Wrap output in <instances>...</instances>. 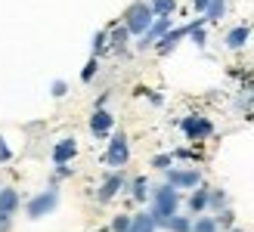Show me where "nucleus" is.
I'll use <instances>...</instances> for the list:
<instances>
[{"mask_svg":"<svg viewBox=\"0 0 254 232\" xmlns=\"http://www.w3.org/2000/svg\"><path fill=\"white\" fill-rule=\"evenodd\" d=\"M149 198H152V220H155V226H161L168 217H174L177 211H180V192L171 189L168 183H158L149 189Z\"/></svg>","mask_w":254,"mask_h":232,"instance_id":"1","label":"nucleus"},{"mask_svg":"<svg viewBox=\"0 0 254 232\" xmlns=\"http://www.w3.org/2000/svg\"><path fill=\"white\" fill-rule=\"evenodd\" d=\"M152 22H155V16H152V6L146 0H136V3H130L124 12V28L130 37H143L152 28Z\"/></svg>","mask_w":254,"mask_h":232,"instance_id":"2","label":"nucleus"},{"mask_svg":"<svg viewBox=\"0 0 254 232\" xmlns=\"http://www.w3.org/2000/svg\"><path fill=\"white\" fill-rule=\"evenodd\" d=\"M59 208V192L56 186H50L44 192H37L34 198H28V204H25V214L31 217V220H41V217H50Z\"/></svg>","mask_w":254,"mask_h":232,"instance_id":"3","label":"nucleus"},{"mask_svg":"<svg viewBox=\"0 0 254 232\" xmlns=\"http://www.w3.org/2000/svg\"><path fill=\"white\" fill-rule=\"evenodd\" d=\"M164 183L177 192L198 189L201 186V171L198 167H171V171H164Z\"/></svg>","mask_w":254,"mask_h":232,"instance_id":"4","label":"nucleus"},{"mask_svg":"<svg viewBox=\"0 0 254 232\" xmlns=\"http://www.w3.org/2000/svg\"><path fill=\"white\" fill-rule=\"evenodd\" d=\"M127 161H130V143H127V136L121 130H115L112 139H109V146H106V164L121 171Z\"/></svg>","mask_w":254,"mask_h":232,"instance_id":"5","label":"nucleus"},{"mask_svg":"<svg viewBox=\"0 0 254 232\" xmlns=\"http://www.w3.org/2000/svg\"><path fill=\"white\" fill-rule=\"evenodd\" d=\"M180 130H183V136L189 143H201V139H208L214 133V124H211V118H205V115H186L180 121Z\"/></svg>","mask_w":254,"mask_h":232,"instance_id":"6","label":"nucleus"},{"mask_svg":"<svg viewBox=\"0 0 254 232\" xmlns=\"http://www.w3.org/2000/svg\"><path fill=\"white\" fill-rule=\"evenodd\" d=\"M124 189H127V179H124L121 171H115V174H109L103 183H99V189H96V201H99V204H109V201H115Z\"/></svg>","mask_w":254,"mask_h":232,"instance_id":"7","label":"nucleus"},{"mask_svg":"<svg viewBox=\"0 0 254 232\" xmlns=\"http://www.w3.org/2000/svg\"><path fill=\"white\" fill-rule=\"evenodd\" d=\"M112 127H115L112 112L109 109H93V115H90V133L99 136V139H106V136H112Z\"/></svg>","mask_w":254,"mask_h":232,"instance_id":"8","label":"nucleus"},{"mask_svg":"<svg viewBox=\"0 0 254 232\" xmlns=\"http://www.w3.org/2000/svg\"><path fill=\"white\" fill-rule=\"evenodd\" d=\"M171 28H174V22H171V19H155V22H152V28H149L143 37H139V44H136V47H139V50H149V47H155V44L161 41V37L171 31Z\"/></svg>","mask_w":254,"mask_h":232,"instance_id":"9","label":"nucleus"},{"mask_svg":"<svg viewBox=\"0 0 254 232\" xmlns=\"http://www.w3.org/2000/svg\"><path fill=\"white\" fill-rule=\"evenodd\" d=\"M74 155H78V143H74L71 136H65V139H59V143L53 146V164H56V167L71 164Z\"/></svg>","mask_w":254,"mask_h":232,"instance_id":"10","label":"nucleus"},{"mask_svg":"<svg viewBox=\"0 0 254 232\" xmlns=\"http://www.w3.org/2000/svg\"><path fill=\"white\" fill-rule=\"evenodd\" d=\"M208 192H211V186L192 189V195H189V201H186V208H189V214H192V217H201V214L208 211Z\"/></svg>","mask_w":254,"mask_h":232,"instance_id":"11","label":"nucleus"},{"mask_svg":"<svg viewBox=\"0 0 254 232\" xmlns=\"http://www.w3.org/2000/svg\"><path fill=\"white\" fill-rule=\"evenodd\" d=\"M19 204H22L19 189H12V186H0V211L12 217V214L19 211Z\"/></svg>","mask_w":254,"mask_h":232,"instance_id":"12","label":"nucleus"},{"mask_svg":"<svg viewBox=\"0 0 254 232\" xmlns=\"http://www.w3.org/2000/svg\"><path fill=\"white\" fill-rule=\"evenodd\" d=\"M183 37H189V25H183V28H171V31H168V34H164L161 41L155 44V47H158V53H171V50L180 44Z\"/></svg>","mask_w":254,"mask_h":232,"instance_id":"13","label":"nucleus"},{"mask_svg":"<svg viewBox=\"0 0 254 232\" xmlns=\"http://www.w3.org/2000/svg\"><path fill=\"white\" fill-rule=\"evenodd\" d=\"M248 37H251V31L245 28V25H236V28H230V31H226L223 44L230 47V50H242V47L248 44Z\"/></svg>","mask_w":254,"mask_h":232,"instance_id":"14","label":"nucleus"},{"mask_svg":"<svg viewBox=\"0 0 254 232\" xmlns=\"http://www.w3.org/2000/svg\"><path fill=\"white\" fill-rule=\"evenodd\" d=\"M155 220H152V214L143 211V214H130V229L127 232H155Z\"/></svg>","mask_w":254,"mask_h":232,"instance_id":"15","label":"nucleus"},{"mask_svg":"<svg viewBox=\"0 0 254 232\" xmlns=\"http://www.w3.org/2000/svg\"><path fill=\"white\" fill-rule=\"evenodd\" d=\"M149 6H152V16L155 19H171L174 9H177V0H149Z\"/></svg>","mask_w":254,"mask_h":232,"instance_id":"16","label":"nucleus"},{"mask_svg":"<svg viewBox=\"0 0 254 232\" xmlns=\"http://www.w3.org/2000/svg\"><path fill=\"white\" fill-rule=\"evenodd\" d=\"M127 189H130V198H133V201H146L152 186H149V179H146V176H133Z\"/></svg>","mask_w":254,"mask_h":232,"instance_id":"17","label":"nucleus"},{"mask_svg":"<svg viewBox=\"0 0 254 232\" xmlns=\"http://www.w3.org/2000/svg\"><path fill=\"white\" fill-rule=\"evenodd\" d=\"M161 229H168V232H192V220H189V217L174 214V217H168V220L161 223Z\"/></svg>","mask_w":254,"mask_h":232,"instance_id":"18","label":"nucleus"},{"mask_svg":"<svg viewBox=\"0 0 254 232\" xmlns=\"http://www.w3.org/2000/svg\"><path fill=\"white\" fill-rule=\"evenodd\" d=\"M208 208H211L214 214L226 211V208H230V195H226L223 189H211V192H208Z\"/></svg>","mask_w":254,"mask_h":232,"instance_id":"19","label":"nucleus"},{"mask_svg":"<svg viewBox=\"0 0 254 232\" xmlns=\"http://www.w3.org/2000/svg\"><path fill=\"white\" fill-rule=\"evenodd\" d=\"M127 41H130V34H127L124 25H121V28H115V31H109V50H115V53H124Z\"/></svg>","mask_w":254,"mask_h":232,"instance_id":"20","label":"nucleus"},{"mask_svg":"<svg viewBox=\"0 0 254 232\" xmlns=\"http://www.w3.org/2000/svg\"><path fill=\"white\" fill-rule=\"evenodd\" d=\"M223 12H226V0H211L201 19H205V22H220V19H223Z\"/></svg>","mask_w":254,"mask_h":232,"instance_id":"21","label":"nucleus"},{"mask_svg":"<svg viewBox=\"0 0 254 232\" xmlns=\"http://www.w3.org/2000/svg\"><path fill=\"white\" fill-rule=\"evenodd\" d=\"M192 232H220V229H217V223H214V217H195Z\"/></svg>","mask_w":254,"mask_h":232,"instance_id":"22","label":"nucleus"},{"mask_svg":"<svg viewBox=\"0 0 254 232\" xmlns=\"http://www.w3.org/2000/svg\"><path fill=\"white\" fill-rule=\"evenodd\" d=\"M96 71H99V59L93 56V59H87V65L81 68V81H84V84H90L93 77H96Z\"/></svg>","mask_w":254,"mask_h":232,"instance_id":"23","label":"nucleus"},{"mask_svg":"<svg viewBox=\"0 0 254 232\" xmlns=\"http://www.w3.org/2000/svg\"><path fill=\"white\" fill-rule=\"evenodd\" d=\"M214 223H217V229H233V223H236V214L226 208V211H220L217 217H214Z\"/></svg>","mask_w":254,"mask_h":232,"instance_id":"24","label":"nucleus"},{"mask_svg":"<svg viewBox=\"0 0 254 232\" xmlns=\"http://www.w3.org/2000/svg\"><path fill=\"white\" fill-rule=\"evenodd\" d=\"M90 47H93V56H99V53H103V50L109 47V31H96Z\"/></svg>","mask_w":254,"mask_h":232,"instance_id":"25","label":"nucleus"},{"mask_svg":"<svg viewBox=\"0 0 254 232\" xmlns=\"http://www.w3.org/2000/svg\"><path fill=\"white\" fill-rule=\"evenodd\" d=\"M152 167H155V171H171L174 167V155H155V158H152Z\"/></svg>","mask_w":254,"mask_h":232,"instance_id":"26","label":"nucleus"},{"mask_svg":"<svg viewBox=\"0 0 254 232\" xmlns=\"http://www.w3.org/2000/svg\"><path fill=\"white\" fill-rule=\"evenodd\" d=\"M127 229H130V214L112 217V232H127Z\"/></svg>","mask_w":254,"mask_h":232,"instance_id":"27","label":"nucleus"},{"mask_svg":"<svg viewBox=\"0 0 254 232\" xmlns=\"http://www.w3.org/2000/svg\"><path fill=\"white\" fill-rule=\"evenodd\" d=\"M50 93H53L56 99H62V96L68 93V84H65V81H53V87H50Z\"/></svg>","mask_w":254,"mask_h":232,"instance_id":"28","label":"nucleus"},{"mask_svg":"<svg viewBox=\"0 0 254 232\" xmlns=\"http://www.w3.org/2000/svg\"><path fill=\"white\" fill-rule=\"evenodd\" d=\"M9 158H12V149L6 146V139H3V136H0V164H6Z\"/></svg>","mask_w":254,"mask_h":232,"instance_id":"29","label":"nucleus"},{"mask_svg":"<svg viewBox=\"0 0 254 232\" xmlns=\"http://www.w3.org/2000/svg\"><path fill=\"white\" fill-rule=\"evenodd\" d=\"M174 158H183V161H192V158H198V152H192V149H177V152H174Z\"/></svg>","mask_w":254,"mask_h":232,"instance_id":"30","label":"nucleus"},{"mask_svg":"<svg viewBox=\"0 0 254 232\" xmlns=\"http://www.w3.org/2000/svg\"><path fill=\"white\" fill-rule=\"evenodd\" d=\"M9 226H12V217L0 211V232H9Z\"/></svg>","mask_w":254,"mask_h":232,"instance_id":"31","label":"nucleus"},{"mask_svg":"<svg viewBox=\"0 0 254 232\" xmlns=\"http://www.w3.org/2000/svg\"><path fill=\"white\" fill-rule=\"evenodd\" d=\"M59 176H62V179H65V176H71V167H68V164L56 167V179H59ZM56 179H53V183H56Z\"/></svg>","mask_w":254,"mask_h":232,"instance_id":"32","label":"nucleus"},{"mask_svg":"<svg viewBox=\"0 0 254 232\" xmlns=\"http://www.w3.org/2000/svg\"><path fill=\"white\" fill-rule=\"evenodd\" d=\"M208 3H211V0H192V6L201 12V16H205V9H208Z\"/></svg>","mask_w":254,"mask_h":232,"instance_id":"33","label":"nucleus"}]
</instances>
